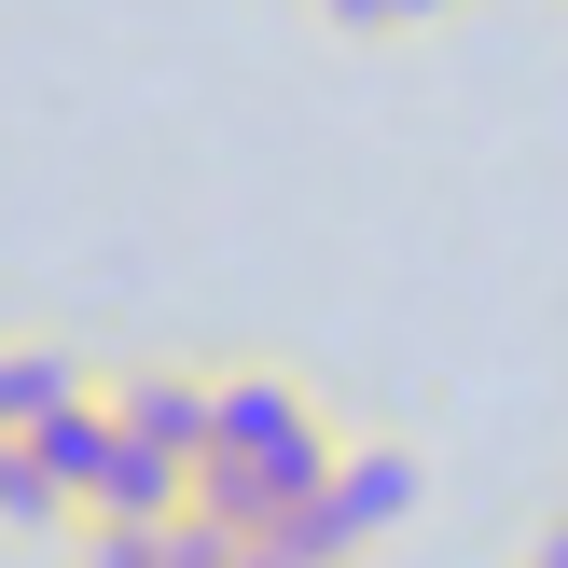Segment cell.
I'll use <instances>...</instances> for the list:
<instances>
[{
	"label": "cell",
	"mask_w": 568,
	"mask_h": 568,
	"mask_svg": "<svg viewBox=\"0 0 568 568\" xmlns=\"http://www.w3.org/2000/svg\"><path fill=\"white\" fill-rule=\"evenodd\" d=\"M83 568H166V527H83Z\"/></svg>",
	"instance_id": "obj_8"
},
{
	"label": "cell",
	"mask_w": 568,
	"mask_h": 568,
	"mask_svg": "<svg viewBox=\"0 0 568 568\" xmlns=\"http://www.w3.org/2000/svg\"><path fill=\"white\" fill-rule=\"evenodd\" d=\"M0 527H70V499H55V471L28 444H0Z\"/></svg>",
	"instance_id": "obj_7"
},
{
	"label": "cell",
	"mask_w": 568,
	"mask_h": 568,
	"mask_svg": "<svg viewBox=\"0 0 568 568\" xmlns=\"http://www.w3.org/2000/svg\"><path fill=\"white\" fill-rule=\"evenodd\" d=\"M333 430H320V403H305L292 375H222V416H209V458H194V514L209 527H236V541H264L292 499H320L333 486Z\"/></svg>",
	"instance_id": "obj_1"
},
{
	"label": "cell",
	"mask_w": 568,
	"mask_h": 568,
	"mask_svg": "<svg viewBox=\"0 0 568 568\" xmlns=\"http://www.w3.org/2000/svg\"><path fill=\"white\" fill-rule=\"evenodd\" d=\"M444 14H458V0H388V28H444Z\"/></svg>",
	"instance_id": "obj_10"
},
{
	"label": "cell",
	"mask_w": 568,
	"mask_h": 568,
	"mask_svg": "<svg viewBox=\"0 0 568 568\" xmlns=\"http://www.w3.org/2000/svg\"><path fill=\"white\" fill-rule=\"evenodd\" d=\"M264 555H277V568H361V541H347V514H333V486H320V499H292V514L264 527Z\"/></svg>",
	"instance_id": "obj_6"
},
{
	"label": "cell",
	"mask_w": 568,
	"mask_h": 568,
	"mask_svg": "<svg viewBox=\"0 0 568 568\" xmlns=\"http://www.w3.org/2000/svg\"><path fill=\"white\" fill-rule=\"evenodd\" d=\"M320 28H347V42H388V0H320Z\"/></svg>",
	"instance_id": "obj_9"
},
{
	"label": "cell",
	"mask_w": 568,
	"mask_h": 568,
	"mask_svg": "<svg viewBox=\"0 0 568 568\" xmlns=\"http://www.w3.org/2000/svg\"><path fill=\"white\" fill-rule=\"evenodd\" d=\"M527 568H568V514H555V527H541V555H527Z\"/></svg>",
	"instance_id": "obj_11"
},
{
	"label": "cell",
	"mask_w": 568,
	"mask_h": 568,
	"mask_svg": "<svg viewBox=\"0 0 568 568\" xmlns=\"http://www.w3.org/2000/svg\"><path fill=\"white\" fill-rule=\"evenodd\" d=\"M111 416H125V444H153V458H209V416H222V375H181V361H139L125 388H111Z\"/></svg>",
	"instance_id": "obj_2"
},
{
	"label": "cell",
	"mask_w": 568,
	"mask_h": 568,
	"mask_svg": "<svg viewBox=\"0 0 568 568\" xmlns=\"http://www.w3.org/2000/svg\"><path fill=\"white\" fill-rule=\"evenodd\" d=\"M14 444L55 471V499H70V514H98V486H111V444H125V416H111V388H83V403H55L42 430H14Z\"/></svg>",
	"instance_id": "obj_3"
},
{
	"label": "cell",
	"mask_w": 568,
	"mask_h": 568,
	"mask_svg": "<svg viewBox=\"0 0 568 568\" xmlns=\"http://www.w3.org/2000/svg\"><path fill=\"white\" fill-rule=\"evenodd\" d=\"M83 388H98V375H83L70 347H42V333H0V444L42 430V416H55V403H83Z\"/></svg>",
	"instance_id": "obj_4"
},
{
	"label": "cell",
	"mask_w": 568,
	"mask_h": 568,
	"mask_svg": "<svg viewBox=\"0 0 568 568\" xmlns=\"http://www.w3.org/2000/svg\"><path fill=\"white\" fill-rule=\"evenodd\" d=\"M236 568H277V555H264V541H236Z\"/></svg>",
	"instance_id": "obj_12"
},
{
	"label": "cell",
	"mask_w": 568,
	"mask_h": 568,
	"mask_svg": "<svg viewBox=\"0 0 568 568\" xmlns=\"http://www.w3.org/2000/svg\"><path fill=\"white\" fill-rule=\"evenodd\" d=\"M333 514H347V541H361V555H375V541H388V527H403V514H416V458H403V444H361V458H347V471H333Z\"/></svg>",
	"instance_id": "obj_5"
}]
</instances>
